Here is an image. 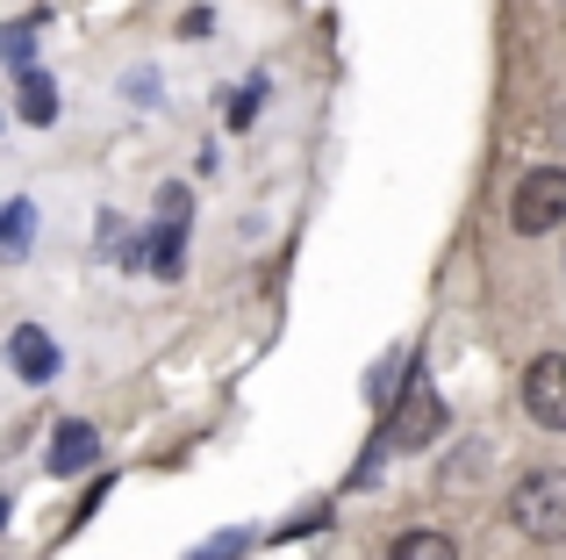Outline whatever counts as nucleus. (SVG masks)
Masks as SVG:
<instances>
[{
  "instance_id": "obj_1",
  "label": "nucleus",
  "mask_w": 566,
  "mask_h": 560,
  "mask_svg": "<svg viewBox=\"0 0 566 560\" xmlns=\"http://www.w3.org/2000/svg\"><path fill=\"white\" fill-rule=\"evenodd\" d=\"M510 525L538 547H559L566 539V467H531L510 496Z\"/></svg>"
},
{
  "instance_id": "obj_2",
  "label": "nucleus",
  "mask_w": 566,
  "mask_h": 560,
  "mask_svg": "<svg viewBox=\"0 0 566 560\" xmlns=\"http://www.w3.org/2000/svg\"><path fill=\"white\" fill-rule=\"evenodd\" d=\"M559 224H566V166L524 173L516 195H510V230L516 238H553Z\"/></svg>"
},
{
  "instance_id": "obj_3",
  "label": "nucleus",
  "mask_w": 566,
  "mask_h": 560,
  "mask_svg": "<svg viewBox=\"0 0 566 560\" xmlns=\"http://www.w3.org/2000/svg\"><path fill=\"white\" fill-rule=\"evenodd\" d=\"M438 432H444V403H438V388H430L423 374H409V381H401V403H395V424H387V446L423 453V446H438Z\"/></svg>"
},
{
  "instance_id": "obj_4",
  "label": "nucleus",
  "mask_w": 566,
  "mask_h": 560,
  "mask_svg": "<svg viewBox=\"0 0 566 560\" xmlns=\"http://www.w3.org/2000/svg\"><path fill=\"white\" fill-rule=\"evenodd\" d=\"M524 409L545 432H566V352H538L524 366Z\"/></svg>"
},
{
  "instance_id": "obj_5",
  "label": "nucleus",
  "mask_w": 566,
  "mask_h": 560,
  "mask_svg": "<svg viewBox=\"0 0 566 560\" xmlns=\"http://www.w3.org/2000/svg\"><path fill=\"white\" fill-rule=\"evenodd\" d=\"M8 366H14V381L43 388V381H57V345L36 331V323H14L8 331Z\"/></svg>"
},
{
  "instance_id": "obj_6",
  "label": "nucleus",
  "mask_w": 566,
  "mask_h": 560,
  "mask_svg": "<svg viewBox=\"0 0 566 560\" xmlns=\"http://www.w3.org/2000/svg\"><path fill=\"white\" fill-rule=\"evenodd\" d=\"M43 460H51V475H80V467H94V460H101V432H94L86 417L57 424V432H51V453H43Z\"/></svg>"
},
{
  "instance_id": "obj_7",
  "label": "nucleus",
  "mask_w": 566,
  "mask_h": 560,
  "mask_svg": "<svg viewBox=\"0 0 566 560\" xmlns=\"http://www.w3.org/2000/svg\"><path fill=\"white\" fill-rule=\"evenodd\" d=\"M14 86H22V101H14V108H22V123H29V129L57 123V80H43L36 65H22V72H14Z\"/></svg>"
},
{
  "instance_id": "obj_8",
  "label": "nucleus",
  "mask_w": 566,
  "mask_h": 560,
  "mask_svg": "<svg viewBox=\"0 0 566 560\" xmlns=\"http://www.w3.org/2000/svg\"><path fill=\"white\" fill-rule=\"evenodd\" d=\"M387 560H459V547H452L444 532H430V525H423V532H401Z\"/></svg>"
},
{
  "instance_id": "obj_9",
  "label": "nucleus",
  "mask_w": 566,
  "mask_h": 560,
  "mask_svg": "<svg viewBox=\"0 0 566 560\" xmlns=\"http://www.w3.org/2000/svg\"><path fill=\"white\" fill-rule=\"evenodd\" d=\"M29 230H36V209H29V201H8V252L14 259L29 252Z\"/></svg>"
},
{
  "instance_id": "obj_10",
  "label": "nucleus",
  "mask_w": 566,
  "mask_h": 560,
  "mask_svg": "<svg viewBox=\"0 0 566 560\" xmlns=\"http://www.w3.org/2000/svg\"><path fill=\"white\" fill-rule=\"evenodd\" d=\"M259 94H265V80H251V86H244L237 101H222V115H230V129H244L251 115H259Z\"/></svg>"
},
{
  "instance_id": "obj_11",
  "label": "nucleus",
  "mask_w": 566,
  "mask_h": 560,
  "mask_svg": "<svg viewBox=\"0 0 566 560\" xmlns=\"http://www.w3.org/2000/svg\"><path fill=\"white\" fill-rule=\"evenodd\" d=\"M29 43H36V22H14V29H8V58H14V72L29 65Z\"/></svg>"
},
{
  "instance_id": "obj_12",
  "label": "nucleus",
  "mask_w": 566,
  "mask_h": 560,
  "mask_svg": "<svg viewBox=\"0 0 566 560\" xmlns=\"http://www.w3.org/2000/svg\"><path fill=\"white\" fill-rule=\"evenodd\" d=\"M251 547V532H230V539H208V547H201V560H237V553H244Z\"/></svg>"
},
{
  "instance_id": "obj_13",
  "label": "nucleus",
  "mask_w": 566,
  "mask_h": 560,
  "mask_svg": "<svg viewBox=\"0 0 566 560\" xmlns=\"http://www.w3.org/2000/svg\"><path fill=\"white\" fill-rule=\"evenodd\" d=\"M158 209H166L172 224H180V216H187V187H158Z\"/></svg>"
}]
</instances>
